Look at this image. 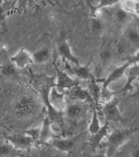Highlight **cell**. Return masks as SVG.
Wrapping results in <instances>:
<instances>
[{"mask_svg": "<svg viewBox=\"0 0 139 157\" xmlns=\"http://www.w3.org/2000/svg\"><path fill=\"white\" fill-rule=\"evenodd\" d=\"M39 102L35 97L24 94L17 99L15 105V113L17 117H29L37 114L39 110Z\"/></svg>", "mask_w": 139, "mask_h": 157, "instance_id": "obj_1", "label": "cell"}, {"mask_svg": "<svg viewBox=\"0 0 139 157\" xmlns=\"http://www.w3.org/2000/svg\"><path fill=\"white\" fill-rule=\"evenodd\" d=\"M132 133V129H116L111 132L107 138V155L108 157L112 156L116 151L130 138Z\"/></svg>", "mask_w": 139, "mask_h": 157, "instance_id": "obj_2", "label": "cell"}, {"mask_svg": "<svg viewBox=\"0 0 139 157\" xmlns=\"http://www.w3.org/2000/svg\"><path fill=\"white\" fill-rule=\"evenodd\" d=\"M55 68V87L63 92H67L78 83L77 78H73L72 76L64 69H60L56 65Z\"/></svg>", "mask_w": 139, "mask_h": 157, "instance_id": "obj_3", "label": "cell"}, {"mask_svg": "<svg viewBox=\"0 0 139 157\" xmlns=\"http://www.w3.org/2000/svg\"><path fill=\"white\" fill-rule=\"evenodd\" d=\"M86 103L80 101H68L64 116L70 121H77L84 117L86 112Z\"/></svg>", "mask_w": 139, "mask_h": 157, "instance_id": "obj_4", "label": "cell"}, {"mask_svg": "<svg viewBox=\"0 0 139 157\" xmlns=\"http://www.w3.org/2000/svg\"><path fill=\"white\" fill-rule=\"evenodd\" d=\"M5 139L17 150H28L35 143V141L28 136L24 131L8 135Z\"/></svg>", "mask_w": 139, "mask_h": 157, "instance_id": "obj_5", "label": "cell"}, {"mask_svg": "<svg viewBox=\"0 0 139 157\" xmlns=\"http://www.w3.org/2000/svg\"><path fill=\"white\" fill-rule=\"evenodd\" d=\"M102 110L106 121H116L124 120V117L119 108V101L116 100V98H111L110 101L103 104Z\"/></svg>", "mask_w": 139, "mask_h": 157, "instance_id": "obj_6", "label": "cell"}, {"mask_svg": "<svg viewBox=\"0 0 139 157\" xmlns=\"http://www.w3.org/2000/svg\"><path fill=\"white\" fill-rule=\"evenodd\" d=\"M9 60L18 69H24L33 63L32 53H30L24 47L21 48L18 52L10 57Z\"/></svg>", "mask_w": 139, "mask_h": 157, "instance_id": "obj_7", "label": "cell"}, {"mask_svg": "<svg viewBox=\"0 0 139 157\" xmlns=\"http://www.w3.org/2000/svg\"><path fill=\"white\" fill-rule=\"evenodd\" d=\"M68 101H80L84 103H92L93 98L87 89L81 86L79 83L75 85L66 92Z\"/></svg>", "mask_w": 139, "mask_h": 157, "instance_id": "obj_8", "label": "cell"}, {"mask_svg": "<svg viewBox=\"0 0 139 157\" xmlns=\"http://www.w3.org/2000/svg\"><path fill=\"white\" fill-rule=\"evenodd\" d=\"M130 61H126L125 63L120 66H117L109 73L108 76L103 80L102 83V88L103 89H107L111 86V85L113 83L119 82L120 80L125 78V72L127 70L128 67L130 65Z\"/></svg>", "mask_w": 139, "mask_h": 157, "instance_id": "obj_9", "label": "cell"}, {"mask_svg": "<svg viewBox=\"0 0 139 157\" xmlns=\"http://www.w3.org/2000/svg\"><path fill=\"white\" fill-rule=\"evenodd\" d=\"M58 54L65 62H68L73 65H80V60L75 55L73 54V50L69 42L67 40H61L57 46Z\"/></svg>", "mask_w": 139, "mask_h": 157, "instance_id": "obj_10", "label": "cell"}, {"mask_svg": "<svg viewBox=\"0 0 139 157\" xmlns=\"http://www.w3.org/2000/svg\"><path fill=\"white\" fill-rule=\"evenodd\" d=\"M125 82L119 93H126L133 90V84L139 79V63H130L125 74Z\"/></svg>", "mask_w": 139, "mask_h": 157, "instance_id": "obj_11", "label": "cell"}, {"mask_svg": "<svg viewBox=\"0 0 139 157\" xmlns=\"http://www.w3.org/2000/svg\"><path fill=\"white\" fill-rule=\"evenodd\" d=\"M47 144L52 146L57 150L60 151L62 152H69L73 150L75 142L73 138H60V137H53L48 142Z\"/></svg>", "mask_w": 139, "mask_h": 157, "instance_id": "obj_12", "label": "cell"}, {"mask_svg": "<svg viewBox=\"0 0 139 157\" xmlns=\"http://www.w3.org/2000/svg\"><path fill=\"white\" fill-rule=\"evenodd\" d=\"M110 127H109V122L106 121L104 123L102 127L100 128L99 131L97 132L96 134L90 135V147L93 150H95L98 148L99 146L101 145L102 142L105 139L107 138V137L110 134Z\"/></svg>", "mask_w": 139, "mask_h": 157, "instance_id": "obj_13", "label": "cell"}, {"mask_svg": "<svg viewBox=\"0 0 139 157\" xmlns=\"http://www.w3.org/2000/svg\"><path fill=\"white\" fill-rule=\"evenodd\" d=\"M123 40L130 47H139V29L138 26H128L123 35Z\"/></svg>", "mask_w": 139, "mask_h": 157, "instance_id": "obj_14", "label": "cell"}, {"mask_svg": "<svg viewBox=\"0 0 139 157\" xmlns=\"http://www.w3.org/2000/svg\"><path fill=\"white\" fill-rule=\"evenodd\" d=\"M51 123V120L47 116H46L40 127V135L38 141V143L39 144H47L53 137H55L52 132Z\"/></svg>", "mask_w": 139, "mask_h": 157, "instance_id": "obj_15", "label": "cell"}, {"mask_svg": "<svg viewBox=\"0 0 139 157\" xmlns=\"http://www.w3.org/2000/svg\"><path fill=\"white\" fill-rule=\"evenodd\" d=\"M71 66V65H70ZM71 74H73L78 81H89L92 78V73H90L88 65H73L69 68Z\"/></svg>", "mask_w": 139, "mask_h": 157, "instance_id": "obj_16", "label": "cell"}, {"mask_svg": "<svg viewBox=\"0 0 139 157\" xmlns=\"http://www.w3.org/2000/svg\"><path fill=\"white\" fill-rule=\"evenodd\" d=\"M33 63L43 64L47 63L51 58V52L49 47H43L32 53Z\"/></svg>", "mask_w": 139, "mask_h": 157, "instance_id": "obj_17", "label": "cell"}, {"mask_svg": "<svg viewBox=\"0 0 139 157\" xmlns=\"http://www.w3.org/2000/svg\"><path fill=\"white\" fill-rule=\"evenodd\" d=\"M87 90H89L90 95L92 97L94 103H99L102 93V85L99 84L98 80L95 79L94 78V76L89 81H87Z\"/></svg>", "mask_w": 139, "mask_h": 157, "instance_id": "obj_18", "label": "cell"}, {"mask_svg": "<svg viewBox=\"0 0 139 157\" xmlns=\"http://www.w3.org/2000/svg\"><path fill=\"white\" fill-rule=\"evenodd\" d=\"M17 70L18 68L9 59L3 62L0 65V75L3 76L5 78H16L17 76Z\"/></svg>", "mask_w": 139, "mask_h": 157, "instance_id": "obj_19", "label": "cell"}, {"mask_svg": "<svg viewBox=\"0 0 139 157\" xmlns=\"http://www.w3.org/2000/svg\"><path fill=\"white\" fill-rule=\"evenodd\" d=\"M103 124L100 122V119H99V112L97 110L96 107H94L93 108L92 111V116H91V119H90V124L88 126V132L90 135L96 134L97 132L99 131L100 128L102 127Z\"/></svg>", "mask_w": 139, "mask_h": 157, "instance_id": "obj_20", "label": "cell"}, {"mask_svg": "<svg viewBox=\"0 0 139 157\" xmlns=\"http://www.w3.org/2000/svg\"><path fill=\"white\" fill-rule=\"evenodd\" d=\"M17 148L8 142H5L0 145V157H15L17 155Z\"/></svg>", "mask_w": 139, "mask_h": 157, "instance_id": "obj_21", "label": "cell"}, {"mask_svg": "<svg viewBox=\"0 0 139 157\" xmlns=\"http://www.w3.org/2000/svg\"><path fill=\"white\" fill-rule=\"evenodd\" d=\"M130 14L125 12V10H123L120 7H119V8H117L116 12H114L115 19L120 25H125V24L127 23V21H129V18H130Z\"/></svg>", "mask_w": 139, "mask_h": 157, "instance_id": "obj_22", "label": "cell"}, {"mask_svg": "<svg viewBox=\"0 0 139 157\" xmlns=\"http://www.w3.org/2000/svg\"><path fill=\"white\" fill-rule=\"evenodd\" d=\"M135 1L136 0H120L119 6H120L123 10L128 12L129 14L133 15V7H134Z\"/></svg>", "mask_w": 139, "mask_h": 157, "instance_id": "obj_23", "label": "cell"}, {"mask_svg": "<svg viewBox=\"0 0 139 157\" xmlns=\"http://www.w3.org/2000/svg\"><path fill=\"white\" fill-rule=\"evenodd\" d=\"M120 2V0H99V4L97 6L96 10L104 9V8H108V7H111L113 6L119 4Z\"/></svg>", "mask_w": 139, "mask_h": 157, "instance_id": "obj_24", "label": "cell"}, {"mask_svg": "<svg viewBox=\"0 0 139 157\" xmlns=\"http://www.w3.org/2000/svg\"><path fill=\"white\" fill-rule=\"evenodd\" d=\"M90 27L94 33H99L103 29V22L98 17H94L91 19L90 22Z\"/></svg>", "mask_w": 139, "mask_h": 157, "instance_id": "obj_25", "label": "cell"}, {"mask_svg": "<svg viewBox=\"0 0 139 157\" xmlns=\"http://www.w3.org/2000/svg\"><path fill=\"white\" fill-rule=\"evenodd\" d=\"M26 134H28V136L32 138L33 140L35 141V143H38L39 135H40V127H37V128H32L28 130L24 131Z\"/></svg>", "mask_w": 139, "mask_h": 157, "instance_id": "obj_26", "label": "cell"}, {"mask_svg": "<svg viewBox=\"0 0 139 157\" xmlns=\"http://www.w3.org/2000/svg\"><path fill=\"white\" fill-rule=\"evenodd\" d=\"M111 57H112V53L108 49L103 50L99 54V59L102 63H107L111 59Z\"/></svg>", "mask_w": 139, "mask_h": 157, "instance_id": "obj_27", "label": "cell"}, {"mask_svg": "<svg viewBox=\"0 0 139 157\" xmlns=\"http://www.w3.org/2000/svg\"><path fill=\"white\" fill-rule=\"evenodd\" d=\"M7 17V11L5 9L4 4L0 6V25L2 28H6V21Z\"/></svg>", "mask_w": 139, "mask_h": 157, "instance_id": "obj_28", "label": "cell"}, {"mask_svg": "<svg viewBox=\"0 0 139 157\" xmlns=\"http://www.w3.org/2000/svg\"><path fill=\"white\" fill-rule=\"evenodd\" d=\"M128 61H130L131 63H139V47L133 52Z\"/></svg>", "mask_w": 139, "mask_h": 157, "instance_id": "obj_29", "label": "cell"}, {"mask_svg": "<svg viewBox=\"0 0 139 157\" xmlns=\"http://www.w3.org/2000/svg\"><path fill=\"white\" fill-rule=\"evenodd\" d=\"M133 16H134L139 19V0L135 1L134 7H133Z\"/></svg>", "mask_w": 139, "mask_h": 157, "instance_id": "obj_30", "label": "cell"}, {"mask_svg": "<svg viewBox=\"0 0 139 157\" xmlns=\"http://www.w3.org/2000/svg\"><path fill=\"white\" fill-rule=\"evenodd\" d=\"M130 157H139V148L133 151L130 154Z\"/></svg>", "mask_w": 139, "mask_h": 157, "instance_id": "obj_31", "label": "cell"}, {"mask_svg": "<svg viewBox=\"0 0 139 157\" xmlns=\"http://www.w3.org/2000/svg\"><path fill=\"white\" fill-rule=\"evenodd\" d=\"M132 96L134 97V98H137V99H139V87L137 88V90H135L134 92H133V93Z\"/></svg>", "mask_w": 139, "mask_h": 157, "instance_id": "obj_32", "label": "cell"}, {"mask_svg": "<svg viewBox=\"0 0 139 157\" xmlns=\"http://www.w3.org/2000/svg\"><path fill=\"white\" fill-rule=\"evenodd\" d=\"M33 0H21V7L25 6V4H27L28 2H32Z\"/></svg>", "mask_w": 139, "mask_h": 157, "instance_id": "obj_33", "label": "cell"}, {"mask_svg": "<svg viewBox=\"0 0 139 157\" xmlns=\"http://www.w3.org/2000/svg\"><path fill=\"white\" fill-rule=\"evenodd\" d=\"M94 157H108V156L107 155L106 153H98V154H96Z\"/></svg>", "mask_w": 139, "mask_h": 157, "instance_id": "obj_34", "label": "cell"}, {"mask_svg": "<svg viewBox=\"0 0 139 157\" xmlns=\"http://www.w3.org/2000/svg\"><path fill=\"white\" fill-rule=\"evenodd\" d=\"M6 1H7V0H0V6L2 4H4Z\"/></svg>", "mask_w": 139, "mask_h": 157, "instance_id": "obj_35", "label": "cell"}, {"mask_svg": "<svg viewBox=\"0 0 139 157\" xmlns=\"http://www.w3.org/2000/svg\"><path fill=\"white\" fill-rule=\"evenodd\" d=\"M137 26H138V29H139V19H138V22H137Z\"/></svg>", "mask_w": 139, "mask_h": 157, "instance_id": "obj_36", "label": "cell"}]
</instances>
